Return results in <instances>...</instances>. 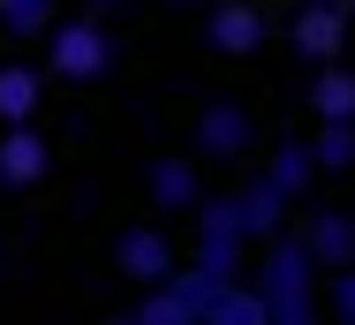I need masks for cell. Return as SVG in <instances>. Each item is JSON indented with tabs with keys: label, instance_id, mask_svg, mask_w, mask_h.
<instances>
[{
	"label": "cell",
	"instance_id": "cell-1",
	"mask_svg": "<svg viewBox=\"0 0 355 325\" xmlns=\"http://www.w3.org/2000/svg\"><path fill=\"white\" fill-rule=\"evenodd\" d=\"M114 61H121L114 31L98 15H69V23L46 31V68L38 76H53V83H98V76H114Z\"/></svg>",
	"mask_w": 355,
	"mask_h": 325
},
{
	"label": "cell",
	"instance_id": "cell-2",
	"mask_svg": "<svg viewBox=\"0 0 355 325\" xmlns=\"http://www.w3.org/2000/svg\"><path fill=\"white\" fill-rule=\"evenodd\" d=\"M219 288H234V280H212V272H197V265H174L159 288L137 295L129 325H205V310H212Z\"/></svg>",
	"mask_w": 355,
	"mask_h": 325
},
{
	"label": "cell",
	"instance_id": "cell-3",
	"mask_svg": "<svg viewBox=\"0 0 355 325\" xmlns=\"http://www.w3.org/2000/svg\"><path fill=\"white\" fill-rule=\"evenodd\" d=\"M189 144H197V159H212V167H227V159H250V144H257V114H250L242 99H212V106L197 114Z\"/></svg>",
	"mask_w": 355,
	"mask_h": 325
},
{
	"label": "cell",
	"instance_id": "cell-4",
	"mask_svg": "<svg viewBox=\"0 0 355 325\" xmlns=\"http://www.w3.org/2000/svg\"><path fill=\"white\" fill-rule=\"evenodd\" d=\"M242 227H234V204L227 197H205L197 204V272H212V280H242Z\"/></svg>",
	"mask_w": 355,
	"mask_h": 325
},
{
	"label": "cell",
	"instance_id": "cell-5",
	"mask_svg": "<svg viewBox=\"0 0 355 325\" xmlns=\"http://www.w3.org/2000/svg\"><path fill=\"white\" fill-rule=\"evenodd\" d=\"M348 23H355V8H348V0H302L287 38H295V53H302V61L333 68V61H340V46H348Z\"/></svg>",
	"mask_w": 355,
	"mask_h": 325
},
{
	"label": "cell",
	"instance_id": "cell-6",
	"mask_svg": "<svg viewBox=\"0 0 355 325\" xmlns=\"http://www.w3.org/2000/svg\"><path fill=\"white\" fill-rule=\"evenodd\" d=\"M265 38H272V23H265L257 0H212V8H205V46L227 53V61H250Z\"/></svg>",
	"mask_w": 355,
	"mask_h": 325
},
{
	"label": "cell",
	"instance_id": "cell-7",
	"mask_svg": "<svg viewBox=\"0 0 355 325\" xmlns=\"http://www.w3.org/2000/svg\"><path fill=\"white\" fill-rule=\"evenodd\" d=\"M114 265L129 272V288H159V280L182 265V250H174L166 227H121V235H114Z\"/></svg>",
	"mask_w": 355,
	"mask_h": 325
},
{
	"label": "cell",
	"instance_id": "cell-8",
	"mask_svg": "<svg viewBox=\"0 0 355 325\" xmlns=\"http://www.w3.org/2000/svg\"><path fill=\"white\" fill-rule=\"evenodd\" d=\"M53 174V136L38 129H0V190H38Z\"/></svg>",
	"mask_w": 355,
	"mask_h": 325
},
{
	"label": "cell",
	"instance_id": "cell-9",
	"mask_svg": "<svg viewBox=\"0 0 355 325\" xmlns=\"http://www.w3.org/2000/svg\"><path fill=\"white\" fill-rule=\"evenodd\" d=\"M234 204V227H242V242H272V235H287V197L265 182V174H250L242 190L227 197Z\"/></svg>",
	"mask_w": 355,
	"mask_h": 325
},
{
	"label": "cell",
	"instance_id": "cell-10",
	"mask_svg": "<svg viewBox=\"0 0 355 325\" xmlns=\"http://www.w3.org/2000/svg\"><path fill=\"white\" fill-rule=\"evenodd\" d=\"M295 242L310 250L318 272H348V265H355V219H348V212H310V219L295 227Z\"/></svg>",
	"mask_w": 355,
	"mask_h": 325
},
{
	"label": "cell",
	"instance_id": "cell-11",
	"mask_svg": "<svg viewBox=\"0 0 355 325\" xmlns=\"http://www.w3.org/2000/svg\"><path fill=\"white\" fill-rule=\"evenodd\" d=\"M310 114H318V129H355V68L348 61L310 76Z\"/></svg>",
	"mask_w": 355,
	"mask_h": 325
},
{
	"label": "cell",
	"instance_id": "cell-12",
	"mask_svg": "<svg viewBox=\"0 0 355 325\" xmlns=\"http://www.w3.org/2000/svg\"><path fill=\"white\" fill-rule=\"evenodd\" d=\"M38 99H46V76L31 61H0V129H31L38 122Z\"/></svg>",
	"mask_w": 355,
	"mask_h": 325
},
{
	"label": "cell",
	"instance_id": "cell-13",
	"mask_svg": "<svg viewBox=\"0 0 355 325\" xmlns=\"http://www.w3.org/2000/svg\"><path fill=\"white\" fill-rule=\"evenodd\" d=\"M144 190H151L159 212H197V204H205V182H197V167H189V159H151Z\"/></svg>",
	"mask_w": 355,
	"mask_h": 325
},
{
	"label": "cell",
	"instance_id": "cell-14",
	"mask_svg": "<svg viewBox=\"0 0 355 325\" xmlns=\"http://www.w3.org/2000/svg\"><path fill=\"white\" fill-rule=\"evenodd\" d=\"M61 23V0H0V38H46Z\"/></svg>",
	"mask_w": 355,
	"mask_h": 325
},
{
	"label": "cell",
	"instance_id": "cell-15",
	"mask_svg": "<svg viewBox=\"0 0 355 325\" xmlns=\"http://www.w3.org/2000/svg\"><path fill=\"white\" fill-rule=\"evenodd\" d=\"M310 174H318V167H310V144H302V136H287L280 151H272V167H265V182H272L280 197H302Z\"/></svg>",
	"mask_w": 355,
	"mask_h": 325
},
{
	"label": "cell",
	"instance_id": "cell-16",
	"mask_svg": "<svg viewBox=\"0 0 355 325\" xmlns=\"http://www.w3.org/2000/svg\"><path fill=\"white\" fill-rule=\"evenodd\" d=\"M310 167L318 174H348L355 167V129H318L310 136Z\"/></svg>",
	"mask_w": 355,
	"mask_h": 325
},
{
	"label": "cell",
	"instance_id": "cell-17",
	"mask_svg": "<svg viewBox=\"0 0 355 325\" xmlns=\"http://www.w3.org/2000/svg\"><path fill=\"white\" fill-rule=\"evenodd\" d=\"M325 303H333V318H340V325H355V265H348V272H333Z\"/></svg>",
	"mask_w": 355,
	"mask_h": 325
},
{
	"label": "cell",
	"instance_id": "cell-18",
	"mask_svg": "<svg viewBox=\"0 0 355 325\" xmlns=\"http://www.w3.org/2000/svg\"><path fill=\"white\" fill-rule=\"evenodd\" d=\"M166 8H212V0H166Z\"/></svg>",
	"mask_w": 355,
	"mask_h": 325
},
{
	"label": "cell",
	"instance_id": "cell-19",
	"mask_svg": "<svg viewBox=\"0 0 355 325\" xmlns=\"http://www.w3.org/2000/svg\"><path fill=\"white\" fill-rule=\"evenodd\" d=\"M83 8H91V15H98V8H121V0H83Z\"/></svg>",
	"mask_w": 355,
	"mask_h": 325
},
{
	"label": "cell",
	"instance_id": "cell-20",
	"mask_svg": "<svg viewBox=\"0 0 355 325\" xmlns=\"http://www.w3.org/2000/svg\"><path fill=\"white\" fill-rule=\"evenodd\" d=\"M106 325H129V318H106Z\"/></svg>",
	"mask_w": 355,
	"mask_h": 325
},
{
	"label": "cell",
	"instance_id": "cell-21",
	"mask_svg": "<svg viewBox=\"0 0 355 325\" xmlns=\"http://www.w3.org/2000/svg\"><path fill=\"white\" fill-rule=\"evenodd\" d=\"M348 8H355V0H348Z\"/></svg>",
	"mask_w": 355,
	"mask_h": 325
}]
</instances>
